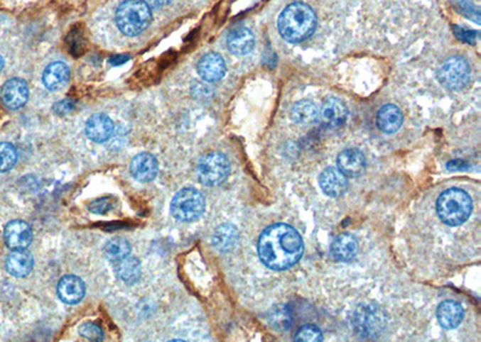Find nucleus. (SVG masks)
<instances>
[{
	"instance_id": "1",
	"label": "nucleus",
	"mask_w": 481,
	"mask_h": 342,
	"mask_svg": "<svg viewBox=\"0 0 481 342\" xmlns=\"http://www.w3.org/2000/svg\"><path fill=\"white\" fill-rule=\"evenodd\" d=\"M303 241L298 231L286 224H274L262 231L258 253L264 265L274 270H286L301 260Z\"/></svg>"
},
{
	"instance_id": "2",
	"label": "nucleus",
	"mask_w": 481,
	"mask_h": 342,
	"mask_svg": "<svg viewBox=\"0 0 481 342\" xmlns=\"http://www.w3.org/2000/svg\"><path fill=\"white\" fill-rule=\"evenodd\" d=\"M277 28L288 43H302L313 35L317 29V16L309 5L301 1L291 3L278 17Z\"/></svg>"
},
{
	"instance_id": "3",
	"label": "nucleus",
	"mask_w": 481,
	"mask_h": 342,
	"mask_svg": "<svg viewBox=\"0 0 481 342\" xmlns=\"http://www.w3.org/2000/svg\"><path fill=\"white\" fill-rule=\"evenodd\" d=\"M473 210V201L465 191L451 187L444 191L437 199V213L448 226L465 224Z\"/></svg>"
},
{
	"instance_id": "4",
	"label": "nucleus",
	"mask_w": 481,
	"mask_h": 342,
	"mask_svg": "<svg viewBox=\"0 0 481 342\" xmlns=\"http://www.w3.org/2000/svg\"><path fill=\"white\" fill-rule=\"evenodd\" d=\"M116 24L126 36H137L149 27L152 11L144 0H124L116 10Z\"/></svg>"
},
{
	"instance_id": "5",
	"label": "nucleus",
	"mask_w": 481,
	"mask_h": 342,
	"mask_svg": "<svg viewBox=\"0 0 481 342\" xmlns=\"http://www.w3.org/2000/svg\"><path fill=\"white\" fill-rule=\"evenodd\" d=\"M352 324L360 338L373 340L379 338L387 328V317L383 310L374 304H361L352 316Z\"/></svg>"
},
{
	"instance_id": "6",
	"label": "nucleus",
	"mask_w": 481,
	"mask_h": 342,
	"mask_svg": "<svg viewBox=\"0 0 481 342\" xmlns=\"http://www.w3.org/2000/svg\"><path fill=\"white\" fill-rule=\"evenodd\" d=\"M170 210L173 218L178 221H194L205 211L204 196L192 187L182 189L173 197Z\"/></svg>"
},
{
	"instance_id": "7",
	"label": "nucleus",
	"mask_w": 481,
	"mask_h": 342,
	"mask_svg": "<svg viewBox=\"0 0 481 342\" xmlns=\"http://www.w3.org/2000/svg\"><path fill=\"white\" fill-rule=\"evenodd\" d=\"M437 78L439 83L446 89H463L470 83V64L465 58L458 55L450 57L439 67Z\"/></svg>"
},
{
	"instance_id": "8",
	"label": "nucleus",
	"mask_w": 481,
	"mask_h": 342,
	"mask_svg": "<svg viewBox=\"0 0 481 342\" xmlns=\"http://www.w3.org/2000/svg\"><path fill=\"white\" fill-rule=\"evenodd\" d=\"M230 173L229 160L222 153H210L202 156L198 165V178L206 187L223 183Z\"/></svg>"
},
{
	"instance_id": "9",
	"label": "nucleus",
	"mask_w": 481,
	"mask_h": 342,
	"mask_svg": "<svg viewBox=\"0 0 481 342\" xmlns=\"http://www.w3.org/2000/svg\"><path fill=\"white\" fill-rule=\"evenodd\" d=\"M33 232L31 226L22 220L9 222L4 228L5 244L12 250L27 249L31 246Z\"/></svg>"
},
{
	"instance_id": "10",
	"label": "nucleus",
	"mask_w": 481,
	"mask_h": 342,
	"mask_svg": "<svg viewBox=\"0 0 481 342\" xmlns=\"http://www.w3.org/2000/svg\"><path fill=\"white\" fill-rule=\"evenodd\" d=\"M29 89L27 83L21 78H11L1 88V101L9 109H18L28 101Z\"/></svg>"
},
{
	"instance_id": "11",
	"label": "nucleus",
	"mask_w": 481,
	"mask_h": 342,
	"mask_svg": "<svg viewBox=\"0 0 481 342\" xmlns=\"http://www.w3.org/2000/svg\"><path fill=\"white\" fill-rule=\"evenodd\" d=\"M225 72L227 65L223 57L215 52L205 55L198 64V74L205 82H218L225 76Z\"/></svg>"
},
{
	"instance_id": "12",
	"label": "nucleus",
	"mask_w": 481,
	"mask_h": 342,
	"mask_svg": "<svg viewBox=\"0 0 481 342\" xmlns=\"http://www.w3.org/2000/svg\"><path fill=\"white\" fill-rule=\"evenodd\" d=\"M337 166L345 177L357 178L366 170V159L359 149H345L337 158Z\"/></svg>"
},
{
	"instance_id": "13",
	"label": "nucleus",
	"mask_w": 481,
	"mask_h": 342,
	"mask_svg": "<svg viewBox=\"0 0 481 342\" xmlns=\"http://www.w3.org/2000/svg\"><path fill=\"white\" fill-rule=\"evenodd\" d=\"M319 185L325 194L330 197H340L348 190V182L338 168L329 167L321 172L319 177Z\"/></svg>"
},
{
	"instance_id": "14",
	"label": "nucleus",
	"mask_w": 481,
	"mask_h": 342,
	"mask_svg": "<svg viewBox=\"0 0 481 342\" xmlns=\"http://www.w3.org/2000/svg\"><path fill=\"white\" fill-rule=\"evenodd\" d=\"M130 173L140 183H149L158 175V161L148 153L135 156L130 162Z\"/></svg>"
},
{
	"instance_id": "15",
	"label": "nucleus",
	"mask_w": 481,
	"mask_h": 342,
	"mask_svg": "<svg viewBox=\"0 0 481 342\" xmlns=\"http://www.w3.org/2000/svg\"><path fill=\"white\" fill-rule=\"evenodd\" d=\"M86 135L93 142H106L114 135V121L106 114H94L87 121L85 128Z\"/></svg>"
},
{
	"instance_id": "16",
	"label": "nucleus",
	"mask_w": 481,
	"mask_h": 342,
	"mask_svg": "<svg viewBox=\"0 0 481 342\" xmlns=\"http://www.w3.org/2000/svg\"><path fill=\"white\" fill-rule=\"evenodd\" d=\"M57 292L62 302L72 305L80 303L83 299L86 293V286L79 276L67 275L63 276L59 281Z\"/></svg>"
},
{
	"instance_id": "17",
	"label": "nucleus",
	"mask_w": 481,
	"mask_h": 342,
	"mask_svg": "<svg viewBox=\"0 0 481 342\" xmlns=\"http://www.w3.org/2000/svg\"><path fill=\"white\" fill-rule=\"evenodd\" d=\"M320 117L324 124L331 128H338L345 124L348 118V109L345 102L337 97H329L321 106Z\"/></svg>"
},
{
	"instance_id": "18",
	"label": "nucleus",
	"mask_w": 481,
	"mask_h": 342,
	"mask_svg": "<svg viewBox=\"0 0 481 342\" xmlns=\"http://www.w3.org/2000/svg\"><path fill=\"white\" fill-rule=\"evenodd\" d=\"M255 39L253 33L248 28L239 27L229 33L227 46L231 53L236 55H246L254 48Z\"/></svg>"
},
{
	"instance_id": "19",
	"label": "nucleus",
	"mask_w": 481,
	"mask_h": 342,
	"mask_svg": "<svg viewBox=\"0 0 481 342\" xmlns=\"http://www.w3.org/2000/svg\"><path fill=\"white\" fill-rule=\"evenodd\" d=\"M463 307L461 304L455 300H445L439 304L437 309V319L443 328L445 329H455L461 324L463 321Z\"/></svg>"
},
{
	"instance_id": "20",
	"label": "nucleus",
	"mask_w": 481,
	"mask_h": 342,
	"mask_svg": "<svg viewBox=\"0 0 481 342\" xmlns=\"http://www.w3.org/2000/svg\"><path fill=\"white\" fill-rule=\"evenodd\" d=\"M70 77V70L67 64L55 62L50 64L43 74V83L50 92L62 89Z\"/></svg>"
},
{
	"instance_id": "21",
	"label": "nucleus",
	"mask_w": 481,
	"mask_h": 342,
	"mask_svg": "<svg viewBox=\"0 0 481 342\" xmlns=\"http://www.w3.org/2000/svg\"><path fill=\"white\" fill-rule=\"evenodd\" d=\"M34 260L26 249L13 250L5 262L9 274L15 277H24L32 272Z\"/></svg>"
},
{
	"instance_id": "22",
	"label": "nucleus",
	"mask_w": 481,
	"mask_h": 342,
	"mask_svg": "<svg viewBox=\"0 0 481 342\" xmlns=\"http://www.w3.org/2000/svg\"><path fill=\"white\" fill-rule=\"evenodd\" d=\"M403 123V114L397 106L389 104L379 109L377 114V126L384 133H395Z\"/></svg>"
},
{
	"instance_id": "23",
	"label": "nucleus",
	"mask_w": 481,
	"mask_h": 342,
	"mask_svg": "<svg viewBox=\"0 0 481 342\" xmlns=\"http://www.w3.org/2000/svg\"><path fill=\"white\" fill-rule=\"evenodd\" d=\"M359 244L350 233H342L331 244V255L338 262H350L356 256Z\"/></svg>"
},
{
	"instance_id": "24",
	"label": "nucleus",
	"mask_w": 481,
	"mask_h": 342,
	"mask_svg": "<svg viewBox=\"0 0 481 342\" xmlns=\"http://www.w3.org/2000/svg\"><path fill=\"white\" fill-rule=\"evenodd\" d=\"M239 241V231L231 224H223L215 228L212 244L220 253H227L235 248Z\"/></svg>"
},
{
	"instance_id": "25",
	"label": "nucleus",
	"mask_w": 481,
	"mask_h": 342,
	"mask_svg": "<svg viewBox=\"0 0 481 342\" xmlns=\"http://www.w3.org/2000/svg\"><path fill=\"white\" fill-rule=\"evenodd\" d=\"M114 272L119 280L133 285L141 277V265L136 257L128 256L114 262Z\"/></svg>"
},
{
	"instance_id": "26",
	"label": "nucleus",
	"mask_w": 481,
	"mask_h": 342,
	"mask_svg": "<svg viewBox=\"0 0 481 342\" xmlns=\"http://www.w3.org/2000/svg\"><path fill=\"white\" fill-rule=\"evenodd\" d=\"M319 116L317 105L310 100H301L296 102L291 109V119L295 124L307 126L313 124Z\"/></svg>"
},
{
	"instance_id": "27",
	"label": "nucleus",
	"mask_w": 481,
	"mask_h": 342,
	"mask_svg": "<svg viewBox=\"0 0 481 342\" xmlns=\"http://www.w3.org/2000/svg\"><path fill=\"white\" fill-rule=\"evenodd\" d=\"M131 250L129 243L123 239V238H114L106 243L104 246V255L110 262H117V260L128 256Z\"/></svg>"
},
{
	"instance_id": "28",
	"label": "nucleus",
	"mask_w": 481,
	"mask_h": 342,
	"mask_svg": "<svg viewBox=\"0 0 481 342\" xmlns=\"http://www.w3.org/2000/svg\"><path fill=\"white\" fill-rule=\"evenodd\" d=\"M65 45L71 55H76V57L82 55L87 47L85 31L77 27L72 28L65 39Z\"/></svg>"
},
{
	"instance_id": "29",
	"label": "nucleus",
	"mask_w": 481,
	"mask_h": 342,
	"mask_svg": "<svg viewBox=\"0 0 481 342\" xmlns=\"http://www.w3.org/2000/svg\"><path fill=\"white\" fill-rule=\"evenodd\" d=\"M17 161V152L12 144L3 142L0 143V172L11 170Z\"/></svg>"
},
{
	"instance_id": "30",
	"label": "nucleus",
	"mask_w": 481,
	"mask_h": 342,
	"mask_svg": "<svg viewBox=\"0 0 481 342\" xmlns=\"http://www.w3.org/2000/svg\"><path fill=\"white\" fill-rule=\"evenodd\" d=\"M451 4L456 9V11L465 16L475 23H480V11L477 6H474L470 0H450Z\"/></svg>"
},
{
	"instance_id": "31",
	"label": "nucleus",
	"mask_w": 481,
	"mask_h": 342,
	"mask_svg": "<svg viewBox=\"0 0 481 342\" xmlns=\"http://www.w3.org/2000/svg\"><path fill=\"white\" fill-rule=\"evenodd\" d=\"M295 341L320 342L323 341V333L317 326L306 324L298 329L296 336H295Z\"/></svg>"
},
{
	"instance_id": "32",
	"label": "nucleus",
	"mask_w": 481,
	"mask_h": 342,
	"mask_svg": "<svg viewBox=\"0 0 481 342\" xmlns=\"http://www.w3.org/2000/svg\"><path fill=\"white\" fill-rule=\"evenodd\" d=\"M79 333L82 338H88L90 341H102L104 340V331L95 323H82L79 327Z\"/></svg>"
},
{
	"instance_id": "33",
	"label": "nucleus",
	"mask_w": 481,
	"mask_h": 342,
	"mask_svg": "<svg viewBox=\"0 0 481 342\" xmlns=\"http://www.w3.org/2000/svg\"><path fill=\"white\" fill-rule=\"evenodd\" d=\"M114 199L112 197H102V199H94L90 202V206H88V209L94 213V214H106L107 211H110L111 209H114Z\"/></svg>"
},
{
	"instance_id": "34",
	"label": "nucleus",
	"mask_w": 481,
	"mask_h": 342,
	"mask_svg": "<svg viewBox=\"0 0 481 342\" xmlns=\"http://www.w3.org/2000/svg\"><path fill=\"white\" fill-rule=\"evenodd\" d=\"M454 34L458 40H461L463 43H474L477 39V31H470V29H465V28L454 27Z\"/></svg>"
},
{
	"instance_id": "35",
	"label": "nucleus",
	"mask_w": 481,
	"mask_h": 342,
	"mask_svg": "<svg viewBox=\"0 0 481 342\" xmlns=\"http://www.w3.org/2000/svg\"><path fill=\"white\" fill-rule=\"evenodd\" d=\"M75 109V101L71 100V99H65V100H62V101L57 102L55 106H53V112L57 114V116H67L69 113L72 112Z\"/></svg>"
},
{
	"instance_id": "36",
	"label": "nucleus",
	"mask_w": 481,
	"mask_h": 342,
	"mask_svg": "<svg viewBox=\"0 0 481 342\" xmlns=\"http://www.w3.org/2000/svg\"><path fill=\"white\" fill-rule=\"evenodd\" d=\"M129 60V55H114L110 58V64L112 67H121Z\"/></svg>"
},
{
	"instance_id": "37",
	"label": "nucleus",
	"mask_w": 481,
	"mask_h": 342,
	"mask_svg": "<svg viewBox=\"0 0 481 342\" xmlns=\"http://www.w3.org/2000/svg\"><path fill=\"white\" fill-rule=\"evenodd\" d=\"M146 4L148 5L149 8H163L171 3V0H144Z\"/></svg>"
},
{
	"instance_id": "38",
	"label": "nucleus",
	"mask_w": 481,
	"mask_h": 342,
	"mask_svg": "<svg viewBox=\"0 0 481 342\" xmlns=\"http://www.w3.org/2000/svg\"><path fill=\"white\" fill-rule=\"evenodd\" d=\"M196 90H198L196 95H199L200 97H207L211 94V90L208 89L207 86L205 84H198Z\"/></svg>"
},
{
	"instance_id": "39",
	"label": "nucleus",
	"mask_w": 481,
	"mask_h": 342,
	"mask_svg": "<svg viewBox=\"0 0 481 342\" xmlns=\"http://www.w3.org/2000/svg\"><path fill=\"white\" fill-rule=\"evenodd\" d=\"M3 67H4V59L0 55V71L3 70Z\"/></svg>"
}]
</instances>
